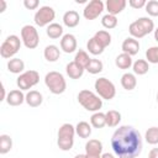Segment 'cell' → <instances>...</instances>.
Masks as SVG:
<instances>
[{"instance_id":"cell-38","label":"cell","mask_w":158,"mask_h":158,"mask_svg":"<svg viewBox=\"0 0 158 158\" xmlns=\"http://www.w3.org/2000/svg\"><path fill=\"white\" fill-rule=\"evenodd\" d=\"M144 9H146V12L149 16H153V17H157L158 16V1L157 0H149V1H147Z\"/></svg>"},{"instance_id":"cell-20","label":"cell","mask_w":158,"mask_h":158,"mask_svg":"<svg viewBox=\"0 0 158 158\" xmlns=\"http://www.w3.org/2000/svg\"><path fill=\"white\" fill-rule=\"evenodd\" d=\"M121 85L125 90H133L137 85V78L133 73H125L121 77Z\"/></svg>"},{"instance_id":"cell-3","label":"cell","mask_w":158,"mask_h":158,"mask_svg":"<svg viewBox=\"0 0 158 158\" xmlns=\"http://www.w3.org/2000/svg\"><path fill=\"white\" fill-rule=\"evenodd\" d=\"M78 101L86 111H91V112L99 111L102 106V99L98 94L88 89H83L78 93Z\"/></svg>"},{"instance_id":"cell-37","label":"cell","mask_w":158,"mask_h":158,"mask_svg":"<svg viewBox=\"0 0 158 158\" xmlns=\"http://www.w3.org/2000/svg\"><path fill=\"white\" fill-rule=\"evenodd\" d=\"M57 144H58L59 149H62L64 152L70 151L73 148V144H74V138H58Z\"/></svg>"},{"instance_id":"cell-25","label":"cell","mask_w":158,"mask_h":158,"mask_svg":"<svg viewBox=\"0 0 158 158\" xmlns=\"http://www.w3.org/2000/svg\"><path fill=\"white\" fill-rule=\"evenodd\" d=\"M132 69H133V74L144 75V74H147L148 70H149V63H148L146 59H137V60L133 62Z\"/></svg>"},{"instance_id":"cell-26","label":"cell","mask_w":158,"mask_h":158,"mask_svg":"<svg viewBox=\"0 0 158 158\" xmlns=\"http://www.w3.org/2000/svg\"><path fill=\"white\" fill-rule=\"evenodd\" d=\"M90 125L94 128H102L104 126H106V115L100 111L94 112L90 117Z\"/></svg>"},{"instance_id":"cell-9","label":"cell","mask_w":158,"mask_h":158,"mask_svg":"<svg viewBox=\"0 0 158 158\" xmlns=\"http://www.w3.org/2000/svg\"><path fill=\"white\" fill-rule=\"evenodd\" d=\"M54 17H56V11H54V9L46 5V6H41V7L36 11V14H35V16H33V21H35V23H36L37 26L44 27V26L51 25V23L53 22Z\"/></svg>"},{"instance_id":"cell-40","label":"cell","mask_w":158,"mask_h":158,"mask_svg":"<svg viewBox=\"0 0 158 158\" xmlns=\"http://www.w3.org/2000/svg\"><path fill=\"white\" fill-rule=\"evenodd\" d=\"M147 4L146 0H130L128 1V5L132 7V9H141V7H144Z\"/></svg>"},{"instance_id":"cell-16","label":"cell","mask_w":158,"mask_h":158,"mask_svg":"<svg viewBox=\"0 0 158 158\" xmlns=\"http://www.w3.org/2000/svg\"><path fill=\"white\" fill-rule=\"evenodd\" d=\"M84 70L85 69L83 67H80L79 64H77L74 60L69 62L67 64V67H65V73H67V75L70 79H79V78H81L83 74H84Z\"/></svg>"},{"instance_id":"cell-6","label":"cell","mask_w":158,"mask_h":158,"mask_svg":"<svg viewBox=\"0 0 158 158\" xmlns=\"http://www.w3.org/2000/svg\"><path fill=\"white\" fill-rule=\"evenodd\" d=\"M94 88H95L96 94L104 100H111L116 95L115 84L107 78H104V77L98 78L94 83Z\"/></svg>"},{"instance_id":"cell-2","label":"cell","mask_w":158,"mask_h":158,"mask_svg":"<svg viewBox=\"0 0 158 158\" xmlns=\"http://www.w3.org/2000/svg\"><path fill=\"white\" fill-rule=\"evenodd\" d=\"M153 31H154V22L152 19L146 17V16L137 19L136 21L131 22L128 26L130 35L136 40H139V38L149 35Z\"/></svg>"},{"instance_id":"cell-32","label":"cell","mask_w":158,"mask_h":158,"mask_svg":"<svg viewBox=\"0 0 158 158\" xmlns=\"http://www.w3.org/2000/svg\"><path fill=\"white\" fill-rule=\"evenodd\" d=\"M104 69V64L100 59H96V58H91L88 67L85 68V70L90 74H99L100 72H102Z\"/></svg>"},{"instance_id":"cell-12","label":"cell","mask_w":158,"mask_h":158,"mask_svg":"<svg viewBox=\"0 0 158 158\" xmlns=\"http://www.w3.org/2000/svg\"><path fill=\"white\" fill-rule=\"evenodd\" d=\"M78 47V42H77V37L72 33H65L63 35V37L60 38V49L64 53H73L75 52Z\"/></svg>"},{"instance_id":"cell-33","label":"cell","mask_w":158,"mask_h":158,"mask_svg":"<svg viewBox=\"0 0 158 158\" xmlns=\"http://www.w3.org/2000/svg\"><path fill=\"white\" fill-rule=\"evenodd\" d=\"M90 59H91V58L89 57V54H88L84 49H79V51L75 53V57H74V62H75L77 64H79L80 67H83L84 69L88 67Z\"/></svg>"},{"instance_id":"cell-29","label":"cell","mask_w":158,"mask_h":158,"mask_svg":"<svg viewBox=\"0 0 158 158\" xmlns=\"http://www.w3.org/2000/svg\"><path fill=\"white\" fill-rule=\"evenodd\" d=\"M104 48H106L107 46H110V43H111V35L107 32V31H105V30H100V31H98V32H95V35L93 36Z\"/></svg>"},{"instance_id":"cell-34","label":"cell","mask_w":158,"mask_h":158,"mask_svg":"<svg viewBox=\"0 0 158 158\" xmlns=\"http://www.w3.org/2000/svg\"><path fill=\"white\" fill-rule=\"evenodd\" d=\"M144 139L148 144H158V127H149L144 133Z\"/></svg>"},{"instance_id":"cell-46","label":"cell","mask_w":158,"mask_h":158,"mask_svg":"<svg viewBox=\"0 0 158 158\" xmlns=\"http://www.w3.org/2000/svg\"><path fill=\"white\" fill-rule=\"evenodd\" d=\"M74 158H89V157H88V156L84 153V154H77Z\"/></svg>"},{"instance_id":"cell-5","label":"cell","mask_w":158,"mask_h":158,"mask_svg":"<svg viewBox=\"0 0 158 158\" xmlns=\"http://www.w3.org/2000/svg\"><path fill=\"white\" fill-rule=\"evenodd\" d=\"M21 40L16 35H10L0 46V56L6 59H11L21 48Z\"/></svg>"},{"instance_id":"cell-44","label":"cell","mask_w":158,"mask_h":158,"mask_svg":"<svg viewBox=\"0 0 158 158\" xmlns=\"http://www.w3.org/2000/svg\"><path fill=\"white\" fill-rule=\"evenodd\" d=\"M100 158H115V156L111 154V153H102Z\"/></svg>"},{"instance_id":"cell-31","label":"cell","mask_w":158,"mask_h":158,"mask_svg":"<svg viewBox=\"0 0 158 158\" xmlns=\"http://www.w3.org/2000/svg\"><path fill=\"white\" fill-rule=\"evenodd\" d=\"M12 148V138L9 135H0V154H6Z\"/></svg>"},{"instance_id":"cell-22","label":"cell","mask_w":158,"mask_h":158,"mask_svg":"<svg viewBox=\"0 0 158 158\" xmlns=\"http://www.w3.org/2000/svg\"><path fill=\"white\" fill-rule=\"evenodd\" d=\"M46 33L49 38L52 40H57L59 37H63V26L60 23L57 22H52L51 25L47 26L46 28Z\"/></svg>"},{"instance_id":"cell-24","label":"cell","mask_w":158,"mask_h":158,"mask_svg":"<svg viewBox=\"0 0 158 158\" xmlns=\"http://www.w3.org/2000/svg\"><path fill=\"white\" fill-rule=\"evenodd\" d=\"M75 133L80 138H88L91 135V125L86 121H79L75 126Z\"/></svg>"},{"instance_id":"cell-15","label":"cell","mask_w":158,"mask_h":158,"mask_svg":"<svg viewBox=\"0 0 158 158\" xmlns=\"http://www.w3.org/2000/svg\"><path fill=\"white\" fill-rule=\"evenodd\" d=\"M126 5H127L126 0H107L106 4H105L107 14L114 15V16H116L120 12H122L125 10Z\"/></svg>"},{"instance_id":"cell-27","label":"cell","mask_w":158,"mask_h":158,"mask_svg":"<svg viewBox=\"0 0 158 158\" xmlns=\"http://www.w3.org/2000/svg\"><path fill=\"white\" fill-rule=\"evenodd\" d=\"M75 127L70 123H63L58 130V138H74Z\"/></svg>"},{"instance_id":"cell-47","label":"cell","mask_w":158,"mask_h":158,"mask_svg":"<svg viewBox=\"0 0 158 158\" xmlns=\"http://www.w3.org/2000/svg\"><path fill=\"white\" fill-rule=\"evenodd\" d=\"M157 102H158V93H157Z\"/></svg>"},{"instance_id":"cell-4","label":"cell","mask_w":158,"mask_h":158,"mask_svg":"<svg viewBox=\"0 0 158 158\" xmlns=\"http://www.w3.org/2000/svg\"><path fill=\"white\" fill-rule=\"evenodd\" d=\"M44 84L49 89V91L52 94H54V95L63 94L65 91V89H67V81H65L63 74L59 73V72H56V70L48 72L46 74Z\"/></svg>"},{"instance_id":"cell-7","label":"cell","mask_w":158,"mask_h":158,"mask_svg":"<svg viewBox=\"0 0 158 158\" xmlns=\"http://www.w3.org/2000/svg\"><path fill=\"white\" fill-rule=\"evenodd\" d=\"M21 41L28 49H35L40 43V35L35 26L25 25L21 28Z\"/></svg>"},{"instance_id":"cell-36","label":"cell","mask_w":158,"mask_h":158,"mask_svg":"<svg viewBox=\"0 0 158 158\" xmlns=\"http://www.w3.org/2000/svg\"><path fill=\"white\" fill-rule=\"evenodd\" d=\"M146 60L152 64H158V46H152L146 51Z\"/></svg>"},{"instance_id":"cell-39","label":"cell","mask_w":158,"mask_h":158,"mask_svg":"<svg viewBox=\"0 0 158 158\" xmlns=\"http://www.w3.org/2000/svg\"><path fill=\"white\" fill-rule=\"evenodd\" d=\"M38 5H40L38 0H23V6L27 10H35L38 7Z\"/></svg>"},{"instance_id":"cell-13","label":"cell","mask_w":158,"mask_h":158,"mask_svg":"<svg viewBox=\"0 0 158 158\" xmlns=\"http://www.w3.org/2000/svg\"><path fill=\"white\" fill-rule=\"evenodd\" d=\"M25 99H26V95L23 94L22 90H20V89H14V90H10V91L7 93L6 102H7L10 106H20L21 104L25 102Z\"/></svg>"},{"instance_id":"cell-17","label":"cell","mask_w":158,"mask_h":158,"mask_svg":"<svg viewBox=\"0 0 158 158\" xmlns=\"http://www.w3.org/2000/svg\"><path fill=\"white\" fill-rule=\"evenodd\" d=\"M79 21H80V16L75 10H69V11L64 12V15H63V23L67 27L73 28L79 25Z\"/></svg>"},{"instance_id":"cell-19","label":"cell","mask_w":158,"mask_h":158,"mask_svg":"<svg viewBox=\"0 0 158 158\" xmlns=\"http://www.w3.org/2000/svg\"><path fill=\"white\" fill-rule=\"evenodd\" d=\"M43 56L47 62H57L60 57V49L56 44H48L43 51Z\"/></svg>"},{"instance_id":"cell-11","label":"cell","mask_w":158,"mask_h":158,"mask_svg":"<svg viewBox=\"0 0 158 158\" xmlns=\"http://www.w3.org/2000/svg\"><path fill=\"white\" fill-rule=\"evenodd\" d=\"M85 154L89 158H100L102 154V143L99 139H89L85 143Z\"/></svg>"},{"instance_id":"cell-42","label":"cell","mask_w":158,"mask_h":158,"mask_svg":"<svg viewBox=\"0 0 158 158\" xmlns=\"http://www.w3.org/2000/svg\"><path fill=\"white\" fill-rule=\"evenodd\" d=\"M6 96H7V94L5 93V86H4V84H1V98H0V100L1 101L6 100Z\"/></svg>"},{"instance_id":"cell-28","label":"cell","mask_w":158,"mask_h":158,"mask_svg":"<svg viewBox=\"0 0 158 158\" xmlns=\"http://www.w3.org/2000/svg\"><path fill=\"white\" fill-rule=\"evenodd\" d=\"M106 126L116 127L121 121V114L116 110H109L106 114Z\"/></svg>"},{"instance_id":"cell-14","label":"cell","mask_w":158,"mask_h":158,"mask_svg":"<svg viewBox=\"0 0 158 158\" xmlns=\"http://www.w3.org/2000/svg\"><path fill=\"white\" fill-rule=\"evenodd\" d=\"M121 49L123 53H127L130 54L131 57L137 54L138 51H139V42L133 38V37H127L126 40H123L122 44H121Z\"/></svg>"},{"instance_id":"cell-45","label":"cell","mask_w":158,"mask_h":158,"mask_svg":"<svg viewBox=\"0 0 158 158\" xmlns=\"http://www.w3.org/2000/svg\"><path fill=\"white\" fill-rule=\"evenodd\" d=\"M153 32H154V40L158 42V27H157V28H154V31H153Z\"/></svg>"},{"instance_id":"cell-41","label":"cell","mask_w":158,"mask_h":158,"mask_svg":"<svg viewBox=\"0 0 158 158\" xmlns=\"http://www.w3.org/2000/svg\"><path fill=\"white\" fill-rule=\"evenodd\" d=\"M148 158H158V148H152L148 153Z\"/></svg>"},{"instance_id":"cell-18","label":"cell","mask_w":158,"mask_h":158,"mask_svg":"<svg viewBox=\"0 0 158 158\" xmlns=\"http://www.w3.org/2000/svg\"><path fill=\"white\" fill-rule=\"evenodd\" d=\"M26 104L31 107H38L42 101H43V96L40 91L37 90H30L27 94H26V99H25Z\"/></svg>"},{"instance_id":"cell-43","label":"cell","mask_w":158,"mask_h":158,"mask_svg":"<svg viewBox=\"0 0 158 158\" xmlns=\"http://www.w3.org/2000/svg\"><path fill=\"white\" fill-rule=\"evenodd\" d=\"M0 5H1V7H0V12H4L5 10H6V1L5 0H0Z\"/></svg>"},{"instance_id":"cell-10","label":"cell","mask_w":158,"mask_h":158,"mask_svg":"<svg viewBox=\"0 0 158 158\" xmlns=\"http://www.w3.org/2000/svg\"><path fill=\"white\" fill-rule=\"evenodd\" d=\"M104 7L105 5L101 0H91L83 9V16L86 20H95L96 17H99V15H101Z\"/></svg>"},{"instance_id":"cell-21","label":"cell","mask_w":158,"mask_h":158,"mask_svg":"<svg viewBox=\"0 0 158 158\" xmlns=\"http://www.w3.org/2000/svg\"><path fill=\"white\" fill-rule=\"evenodd\" d=\"M25 69V62L20 58H11L7 62V70L14 74H22Z\"/></svg>"},{"instance_id":"cell-1","label":"cell","mask_w":158,"mask_h":158,"mask_svg":"<svg viewBox=\"0 0 158 158\" xmlns=\"http://www.w3.org/2000/svg\"><path fill=\"white\" fill-rule=\"evenodd\" d=\"M111 147L118 158H136L142 152V137L132 126H120L111 137Z\"/></svg>"},{"instance_id":"cell-23","label":"cell","mask_w":158,"mask_h":158,"mask_svg":"<svg viewBox=\"0 0 158 158\" xmlns=\"http://www.w3.org/2000/svg\"><path fill=\"white\" fill-rule=\"evenodd\" d=\"M115 64H116V67L120 68V69H128V68H131L132 64H133L132 57H131L130 54L122 52L121 54H118V56L116 57Z\"/></svg>"},{"instance_id":"cell-35","label":"cell","mask_w":158,"mask_h":158,"mask_svg":"<svg viewBox=\"0 0 158 158\" xmlns=\"http://www.w3.org/2000/svg\"><path fill=\"white\" fill-rule=\"evenodd\" d=\"M117 22H118L117 17L114 16V15H110V14L104 15L102 19H101V25H102L105 28H107V30L115 28V27L117 26Z\"/></svg>"},{"instance_id":"cell-8","label":"cell","mask_w":158,"mask_h":158,"mask_svg":"<svg viewBox=\"0 0 158 158\" xmlns=\"http://www.w3.org/2000/svg\"><path fill=\"white\" fill-rule=\"evenodd\" d=\"M40 81V74L36 70H26L22 74H20L16 79V84L17 88L20 90H30L31 88H33L36 84H38Z\"/></svg>"},{"instance_id":"cell-30","label":"cell","mask_w":158,"mask_h":158,"mask_svg":"<svg viewBox=\"0 0 158 158\" xmlns=\"http://www.w3.org/2000/svg\"><path fill=\"white\" fill-rule=\"evenodd\" d=\"M86 49H88V52L91 53L93 56H99V54H101V53L104 52L105 48H104L94 37H91V38L86 42Z\"/></svg>"}]
</instances>
